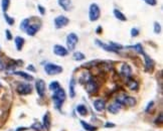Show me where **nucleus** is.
Returning <instances> with one entry per match:
<instances>
[{"mask_svg": "<svg viewBox=\"0 0 163 131\" xmlns=\"http://www.w3.org/2000/svg\"><path fill=\"white\" fill-rule=\"evenodd\" d=\"M65 97H67L65 92L61 87L58 89V90H56L54 92L52 98V101H54V106H56V108L58 110L61 109V106H63V102L65 101Z\"/></svg>", "mask_w": 163, "mask_h": 131, "instance_id": "1", "label": "nucleus"}, {"mask_svg": "<svg viewBox=\"0 0 163 131\" xmlns=\"http://www.w3.org/2000/svg\"><path fill=\"white\" fill-rule=\"evenodd\" d=\"M116 102H118L121 105H128V106H135L137 104V101L134 97L129 96L126 94H122V95H118L117 98H116Z\"/></svg>", "mask_w": 163, "mask_h": 131, "instance_id": "2", "label": "nucleus"}, {"mask_svg": "<svg viewBox=\"0 0 163 131\" xmlns=\"http://www.w3.org/2000/svg\"><path fill=\"white\" fill-rule=\"evenodd\" d=\"M63 67L56 65V64H52V63H47V64L44 65V72L47 74L48 76H56L58 74L63 73Z\"/></svg>", "mask_w": 163, "mask_h": 131, "instance_id": "3", "label": "nucleus"}, {"mask_svg": "<svg viewBox=\"0 0 163 131\" xmlns=\"http://www.w3.org/2000/svg\"><path fill=\"white\" fill-rule=\"evenodd\" d=\"M101 16V9L97 3H92L89 8V18L92 22L97 21Z\"/></svg>", "mask_w": 163, "mask_h": 131, "instance_id": "4", "label": "nucleus"}, {"mask_svg": "<svg viewBox=\"0 0 163 131\" xmlns=\"http://www.w3.org/2000/svg\"><path fill=\"white\" fill-rule=\"evenodd\" d=\"M86 91L90 95H95L98 93L99 91V84L96 81V79L93 77H91L88 80V82L86 83Z\"/></svg>", "mask_w": 163, "mask_h": 131, "instance_id": "5", "label": "nucleus"}, {"mask_svg": "<svg viewBox=\"0 0 163 131\" xmlns=\"http://www.w3.org/2000/svg\"><path fill=\"white\" fill-rule=\"evenodd\" d=\"M78 43H79V37L75 32H71L67 35V50L72 52L76 48Z\"/></svg>", "mask_w": 163, "mask_h": 131, "instance_id": "6", "label": "nucleus"}, {"mask_svg": "<svg viewBox=\"0 0 163 131\" xmlns=\"http://www.w3.org/2000/svg\"><path fill=\"white\" fill-rule=\"evenodd\" d=\"M69 23V19L65 15H58L54 18V26L56 28L60 29L65 27Z\"/></svg>", "mask_w": 163, "mask_h": 131, "instance_id": "7", "label": "nucleus"}, {"mask_svg": "<svg viewBox=\"0 0 163 131\" xmlns=\"http://www.w3.org/2000/svg\"><path fill=\"white\" fill-rule=\"evenodd\" d=\"M16 92L19 95H28L32 92V86L27 83H21L16 88Z\"/></svg>", "mask_w": 163, "mask_h": 131, "instance_id": "8", "label": "nucleus"}, {"mask_svg": "<svg viewBox=\"0 0 163 131\" xmlns=\"http://www.w3.org/2000/svg\"><path fill=\"white\" fill-rule=\"evenodd\" d=\"M143 57H144V60H145V71L146 72H152L155 67V62L150 58L148 54H146L145 52H143Z\"/></svg>", "mask_w": 163, "mask_h": 131, "instance_id": "9", "label": "nucleus"}, {"mask_svg": "<svg viewBox=\"0 0 163 131\" xmlns=\"http://www.w3.org/2000/svg\"><path fill=\"white\" fill-rule=\"evenodd\" d=\"M35 90L39 97H43L44 93H45V83L43 80L39 79L35 82Z\"/></svg>", "mask_w": 163, "mask_h": 131, "instance_id": "10", "label": "nucleus"}, {"mask_svg": "<svg viewBox=\"0 0 163 131\" xmlns=\"http://www.w3.org/2000/svg\"><path fill=\"white\" fill-rule=\"evenodd\" d=\"M54 54H56V56H58V57H65L69 54V50H67V48H65V46H61V44H54Z\"/></svg>", "mask_w": 163, "mask_h": 131, "instance_id": "11", "label": "nucleus"}, {"mask_svg": "<svg viewBox=\"0 0 163 131\" xmlns=\"http://www.w3.org/2000/svg\"><path fill=\"white\" fill-rule=\"evenodd\" d=\"M96 44L98 46H100V48H102L104 50H106V52H118L117 50H115V48H113V46H111L110 43H103V41H101L100 39H96Z\"/></svg>", "mask_w": 163, "mask_h": 131, "instance_id": "12", "label": "nucleus"}, {"mask_svg": "<svg viewBox=\"0 0 163 131\" xmlns=\"http://www.w3.org/2000/svg\"><path fill=\"white\" fill-rule=\"evenodd\" d=\"M39 26H41V25L39 24L37 25L36 23H29V25L26 27V29H25L27 35H29V37H34L37 31H39Z\"/></svg>", "mask_w": 163, "mask_h": 131, "instance_id": "13", "label": "nucleus"}, {"mask_svg": "<svg viewBox=\"0 0 163 131\" xmlns=\"http://www.w3.org/2000/svg\"><path fill=\"white\" fill-rule=\"evenodd\" d=\"M42 125H43L44 129L50 130L52 127V116H50V112H45V114L42 117Z\"/></svg>", "mask_w": 163, "mask_h": 131, "instance_id": "14", "label": "nucleus"}, {"mask_svg": "<svg viewBox=\"0 0 163 131\" xmlns=\"http://www.w3.org/2000/svg\"><path fill=\"white\" fill-rule=\"evenodd\" d=\"M120 73H121V75L123 77L128 79V78H130L131 76H132V69H131V67L128 64H123L121 66Z\"/></svg>", "mask_w": 163, "mask_h": 131, "instance_id": "15", "label": "nucleus"}, {"mask_svg": "<svg viewBox=\"0 0 163 131\" xmlns=\"http://www.w3.org/2000/svg\"><path fill=\"white\" fill-rule=\"evenodd\" d=\"M93 105H94V108L96 109V111L98 112H103L106 109V102L103 99H97V100H95Z\"/></svg>", "mask_w": 163, "mask_h": 131, "instance_id": "16", "label": "nucleus"}, {"mask_svg": "<svg viewBox=\"0 0 163 131\" xmlns=\"http://www.w3.org/2000/svg\"><path fill=\"white\" fill-rule=\"evenodd\" d=\"M121 108H122V105L119 104L118 102H115V103H112V104H110L109 106H108V111L112 114H117L118 112H120Z\"/></svg>", "mask_w": 163, "mask_h": 131, "instance_id": "17", "label": "nucleus"}, {"mask_svg": "<svg viewBox=\"0 0 163 131\" xmlns=\"http://www.w3.org/2000/svg\"><path fill=\"white\" fill-rule=\"evenodd\" d=\"M127 87H128L130 90H132V91H137L138 90V88H139V84H138V82L136 81V80H134V79H132V78H128L127 79Z\"/></svg>", "mask_w": 163, "mask_h": 131, "instance_id": "18", "label": "nucleus"}, {"mask_svg": "<svg viewBox=\"0 0 163 131\" xmlns=\"http://www.w3.org/2000/svg\"><path fill=\"white\" fill-rule=\"evenodd\" d=\"M58 3L65 11H69L72 8V5H73L71 0H58Z\"/></svg>", "mask_w": 163, "mask_h": 131, "instance_id": "19", "label": "nucleus"}, {"mask_svg": "<svg viewBox=\"0 0 163 131\" xmlns=\"http://www.w3.org/2000/svg\"><path fill=\"white\" fill-rule=\"evenodd\" d=\"M13 75H16L18 76V77H21L23 78L24 80H26V81H33V76L29 75L28 73H25V72H22V71H17V72H13Z\"/></svg>", "mask_w": 163, "mask_h": 131, "instance_id": "20", "label": "nucleus"}, {"mask_svg": "<svg viewBox=\"0 0 163 131\" xmlns=\"http://www.w3.org/2000/svg\"><path fill=\"white\" fill-rule=\"evenodd\" d=\"M75 87H76V81L74 78H72L71 81H69V97H71L72 99H74L76 97Z\"/></svg>", "mask_w": 163, "mask_h": 131, "instance_id": "21", "label": "nucleus"}, {"mask_svg": "<svg viewBox=\"0 0 163 131\" xmlns=\"http://www.w3.org/2000/svg\"><path fill=\"white\" fill-rule=\"evenodd\" d=\"M14 43H15V46H16V50H18V52H20L21 50H22L23 46H24V39L21 37H16L15 39H14Z\"/></svg>", "mask_w": 163, "mask_h": 131, "instance_id": "22", "label": "nucleus"}, {"mask_svg": "<svg viewBox=\"0 0 163 131\" xmlns=\"http://www.w3.org/2000/svg\"><path fill=\"white\" fill-rule=\"evenodd\" d=\"M80 122H81L82 127L84 128V129L86 130V131H97V129H98L96 126L91 125V124H89L88 122L84 121V120H80Z\"/></svg>", "mask_w": 163, "mask_h": 131, "instance_id": "23", "label": "nucleus"}, {"mask_svg": "<svg viewBox=\"0 0 163 131\" xmlns=\"http://www.w3.org/2000/svg\"><path fill=\"white\" fill-rule=\"evenodd\" d=\"M76 110H77V112L79 113V115H81V116L88 115V109H87V107L85 106V105H83V104L78 105V106L76 107Z\"/></svg>", "mask_w": 163, "mask_h": 131, "instance_id": "24", "label": "nucleus"}, {"mask_svg": "<svg viewBox=\"0 0 163 131\" xmlns=\"http://www.w3.org/2000/svg\"><path fill=\"white\" fill-rule=\"evenodd\" d=\"M126 48H129V50H135L136 52H138V54H143V52H144L143 46H142V44H141V43H136L135 46H127Z\"/></svg>", "mask_w": 163, "mask_h": 131, "instance_id": "25", "label": "nucleus"}, {"mask_svg": "<svg viewBox=\"0 0 163 131\" xmlns=\"http://www.w3.org/2000/svg\"><path fill=\"white\" fill-rule=\"evenodd\" d=\"M73 59L77 62H82L86 59V54H83L82 52H75L73 54Z\"/></svg>", "mask_w": 163, "mask_h": 131, "instance_id": "26", "label": "nucleus"}, {"mask_svg": "<svg viewBox=\"0 0 163 131\" xmlns=\"http://www.w3.org/2000/svg\"><path fill=\"white\" fill-rule=\"evenodd\" d=\"M113 13H114V15H115V17L117 18V19L121 20V21H126V20H127V17L124 15V13H122V12L120 11V10L114 9Z\"/></svg>", "mask_w": 163, "mask_h": 131, "instance_id": "27", "label": "nucleus"}, {"mask_svg": "<svg viewBox=\"0 0 163 131\" xmlns=\"http://www.w3.org/2000/svg\"><path fill=\"white\" fill-rule=\"evenodd\" d=\"M31 129H33L35 131H45L43 125H42L41 123H39V122H34V123L31 125Z\"/></svg>", "mask_w": 163, "mask_h": 131, "instance_id": "28", "label": "nucleus"}, {"mask_svg": "<svg viewBox=\"0 0 163 131\" xmlns=\"http://www.w3.org/2000/svg\"><path fill=\"white\" fill-rule=\"evenodd\" d=\"M60 88H61L60 83H58V82H56V81L52 82V83L50 84V86H48V89H50V91H52V92H54V91L58 90Z\"/></svg>", "mask_w": 163, "mask_h": 131, "instance_id": "29", "label": "nucleus"}, {"mask_svg": "<svg viewBox=\"0 0 163 131\" xmlns=\"http://www.w3.org/2000/svg\"><path fill=\"white\" fill-rule=\"evenodd\" d=\"M10 4V0H2L1 1V7H2V11L5 13L8 10V7H9Z\"/></svg>", "mask_w": 163, "mask_h": 131, "instance_id": "30", "label": "nucleus"}, {"mask_svg": "<svg viewBox=\"0 0 163 131\" xmlns=\"http://www.w3.org/2000/svg\"><path fill=\"white\" fill-rule=\"evenodd\" d=\"M100 61H92V62H89L88 64H84L82 66L83 68H86V69H90V68L96 67L97 64H100Z\"/></svg>", "mask_w": 163, "mask_h": 131, "instance_id": "31", "label": "nucleus"}, {"mask_svg": "<svg viewBox=\"0 0 163 131\" xmlns=\"http://www.w3.org/2000/svg\"><path fill=\"white\" fill-rule=\"evenodd\" d=\"M29 23H30V19H29V18H25V19H23L22 21H21V23H20V29L25 30V29H26V27L29 25Z\"/></svg>", "mask_w": 163, "mask_h": 131, "instance_id": "32", "label": "nucleus"}, {"mask_svg": "<svg viewBox=\"0 0 163 131\" xmlns=\"http://www.w3.org/2000/svg\"><path fill=\"white\" fill-rule=\"evenodd\" d=\"M4 18H5V20H6V22H7L8 25H13L14 24V18H12V17H10L9 15H7L6 12L4 13Z\"/></svg>", "mask_w": 163, "mask_h": 131, "instance_id": "33", "label": "nucleus"}, {"mask_svg": "<svg viewBox=\"0 0 163 131\" xmlns=\"http://www.w3.org/2000/svg\"><path fill=\"white\" fill-rule=\"evenodd\" d=\"M154 32L157 33V34L161 32V24L157 21L154 22Z\"/></svg>", "mask_w": 163, "mask_h": 131, "instance_id": "34", "label": "nucleus"}, {"mask_svg": "<svg viewBox=\"0 0 163 131\" xmlns=\"http://www.w3.org/2000/svg\"><path fill=\"white\" fill-rule=\"evenodd\" d=\"M139 35V29L138 28H132L131 29V37H136Z\"/></svg>", "mask_w": 163, "mask_h": 131, "instance_id": "35", "label": "nucleus"}, {"mask_svg": "<svg viewBox=\"0 0 163 131\" xmlns=\"http://www.w3.org/2000/svg\"><path fill=\"white\" fill-rule=\"evenodd\" d=\"M143 1L150 6H155L157 4V0H143Z\"/></svg>", "mask_w": 163, "mask_h": 131, "instance_id": "36", "label": "nucleus"}, {"mask_svg": "<svg viewBox=\"0 0 163 131\" xmlns=\"http://www.w3.org/2000/svg\"><path fill=\"white\" fill-rule=\"evenodd\" d=\"M153 106H154V102H153V101H150V102L148 103L147 107H146V109H145V112H146V113H148V112H149L150 110L153 108Z\"/></svg>", "mask_w": 163, "mask_h": 131, "instance_id": "37", "label": "nucleus"}, {"mask_svg": "<svg viewBox=\"0 0 163 131\" xmlns=\"http://www.w3.org/2000/svg\"><path fill=\"white\" fill-rule=\"evenodd\" d=\"M162 121H163V119H162V113H160L159 114V117H157L155 119V124H157V125H161Z\"/></svg>", "mask_w": 163, "mask_h": 131, "instance_id": "38", "label": "nucleus"}, {"mask_svg": "<svg viewBox=\"0 0 163 131\" xmlns=\"http://www.w3.org/2000/svg\"><path fill=\"white\" fill-rule=\"evenodd\" d=\"M37 9H39V11L41 12V15H44V14H45V8H44L42 5H41V4L37 5Z\"/></svg>", "mask_w": 163, "mask_h": 131, "instance_id": "39", "label": "nucleus"}, {"mask_svg": "<svg viewBox=\"0 0 163 131\" xmlns=\"http://www.w3.org/2000/svg\"><path fill=\"white\" fill-rule=\"evenodd\" d=\"M5 35H6V39H7V41H11V39H12V34H11V32H10L9 29H6V30H5Z\"/></svg>", "mask_w": 163, "mask_h": 131, "instance_id": "40", "label": "nucleus"}, {"mask_svg": "<svg viewBox=\"0 0 163 131\" xmlns=\"http://www.w3.org/2000/svg\"><path fill=\"white\" fill-rule=\"evenodd\" d=\"M116 127V125L112 122H106L105 123V128H114Z\"/></svg>", "mask_w": 163, "mask_h": 131, "instance_id": "41", "label": "nucleus"}, {"mask_svg": "<svg viewBox=\"0 0 163 131\" xmlns=\"http://www.w3.org/2000/svg\"><path fill=\"white\" fill-rule=\"evenodd\" d=\"M27 71H29V72H35V68L33 67V65H29V66H27Z\"/></svg>", "mask_w": 163, "mask_h": 131, "instance_id": "42", "label": "nucleus"}, {"mask_svg": "<svg viewBox=\"0 0 163 131\" xmlns=\"http://www.w3.org/2000/svg\"><path fill=\"white\" fill-rule=\"evenodd\" d=\"M3 70H5V65L2 61H0V72L3 71Z\"/></svg>", "mask_w": 163, "mask_h": 131, "instance_id": "43", "label": "nucleus"}, {"mask_svg": "<svg viewBox=\"0 0 163 131\" xmlns=\"http://www.w3.org/2000/svg\"><path fill=\"white\" fill-rule=\"evenodd\" d=\"M102 30H103L102 26H98V27H97V29H96V32L98 33V34H101V33H102Z\"/></svg>", "mask_w": 163, "mask_h": 131, "instance_id": "44", "label": "nucleus"}, {"mask_svg": "<svg viewBox=\"0 0 163 131\" xmlns=\"http://www.w3.org/2000/svg\"><path fill=\"white\" fill-rule=\"evenodd\" d=\"M27 128L26 127H24V126H20V127H17L15 129V131H24V130H26Z\"/></svg>", "mask_w": 163, "mask_h": 131, "instance_id": "45", "label": "nucleus"}, {"mask_svg": "<svg viewBox=\"0 0 163 131\" xmlns=\"http://www.w3.org/2000/svg\"><path fill=\"white\" fill-rule=\"evenodd\" d=\"M2 87V85H1V83H0V88H1Z\"/></svg>", "mask_w": 163, "mask_h": 131, "instance_id": "46", "label": "nucleus"}]
</instances>
